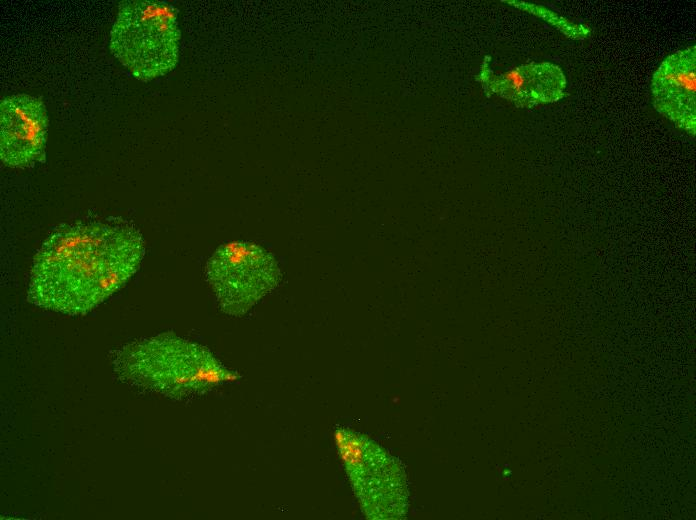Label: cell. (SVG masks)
<instances>
[{
    "label": "cell",
    "instance_id": "cell-1",
    "mask_svg": "<svg viewBox=\"0 0 696 520\" xmlns=\"http://www.w3.org/2000/svg\"><path fill=\"white\" fill-rule=\"evenodd\" d=\"M144 252L141 233L128 222L62 224L34 256L27 298L47 310L84 315L128 282L139 269Z\"/></svg>",
    "mask_w": 696,
    "mask_h": 520
},
{
    "label": "cell",
    "instance_id": "cell-2",
    "mask_svg": "<svg viewBox=\"0 0 696 520\" xmlns=\"http://www.w3.org/2000/svg\"><path fill=\"white\" fill-rule=\"evenodd\" d=\"M112 367L122 382L172 399L203 395L239 378L206 347L173 334L122 346Z\"/></svg>",
    "mask_w": 696,
    "mask_h": 520
},
{
    "label": "cell",
    "instance_id": "cell-3",
    "mask_svg": "<svg viewBox=\"0 0 696 520\" xmlns=\"http://www.w3.org/2000/svg\"><path fill=\"white\" fill-rule=\"evenodd\" d=\"M177 10L166 1L124 0L109 33V50L127 71L149 82L172 71L179 58Z\"/></svg>",
    "mask_w": 696,
    "mask_h": 520
},
{
    "label": "cell",
    "instance_id": "cell-4",
    "mask_svg": "<svg viewBox=\"0 0 696 520\" xmlns=\"http://www.w3.org/2000/svg\"><path fill=\"white\" fill-rule=\"evenodd\" d=\"M335 441L352 489L371 519H398L407 510V486L399 462L367 436L347 428Z\"/></svg>",
    "mask_w": 696,
    "mask_h": 520
},
{
    "label": "cell",
    "instance_id": "cell-5",
    "mask_svg": "<svg viewBox=\"0 0 696 520\" xmlns=\"http://www.w3.org/2000/svg\"><path fill=\"white\" fill-rule=\"evenodd\" d=\"M281 277L275 257L250 242L225 243L206 264V279L217 302L231 316L247 313L279 285Z\"/></svg>",
    "mask_w": 696,
    "mask_h": 520
},
{
    "label": "cell",
    "instance_id": "cell-6",
    "mask_svg": "<svg viewBox=\"0 0 696 520\" xmlns=\"http://www.w3.org/2000/svg\"><path fill=\"white\" fill-rule=\"evenodd\" d=\"M44 101L19 93L0 102V158L11 168H28L44 163L48 134Z\"/></svg>",
    "mask_w": 696,
    "mask_h": 520
},
{
    "label": "cell",
    "instance_id": "cell-7",
    "mask_svg": "<svg viewBox=\"0 0 696 520\" xmlns=\"http://www.w3.org/2000/svg\"><path fill=\"white\" fill-rule=\"evenodd\" d=\"M490 63L491 57L486 55L475 75L487 98L496 95L517 108L531 109L566 96V76L554 63L531 61L502 73H495Z\"/></svg>",
    "mask_w": 696,
    "mask_h": 520
},
{
    "label": "cell",
    "instance_id": "cell-8",
    "mask_svg": "<svg viewBox=\"0 0 696 520\" xmlns=\"http://www.w3.org/2000/svg\"><path fill=\"white\" fill-rule=\"evenodd\" d=\"M652 105L691 136L696 134V46L667 56L650 82Z\"/></svg>",
    "mask_w": 696,
    "mask_h": 520
}]
</instances>
